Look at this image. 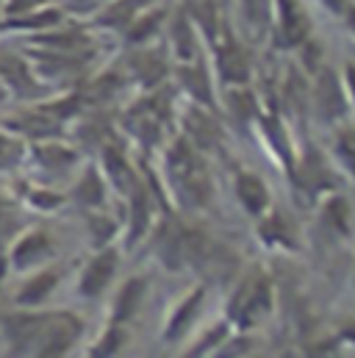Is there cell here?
I'll use <instances>...</instances> for the list:
<instances>
[{
  "label": "cell",
  "mask_w": 355,
  "mask_h": 358,
  "mask_svg": "<svg viewBox=\"0 0 355 358\" xmlns=\"http://www.w3.org/2000/svg\"><path fill=\"white\" fill-rule=\"evenodd\" d=\"M59 314H50V311H39V308H14L11 314H3L0 317V334L8 345V350L20 353L25 358L34 345L56 325Z\"/></svg>",
  "instance_id": "obj_1"
},
{
  "label": "cell",
  "mask_w": 355,
  "mask_h": 358,
  "mask_svg": "<svg viewBox=\"0 0 355 358\" xmlns=\"http://www.w3.org/2000/svg\"><path fill=\"white\" fill-rule=\"evenodd\" d=\"M53 256H56V245L45 228H25L6 245L8 272H17V275H25V272H34V269L50 264Z\"/></svg>",
  "instance_id": "obj_2"
},
{
  "label": "cell",
  "mask_w": 355,
  "mask_h": 358,
  "mask_svg": "<svg viewBox=\"0 0 355 358\" xmlns=\"http://www.w3.org/2000/svg\"><path fill=\"white\" fill-rule=\"evenodd\" d=\"M81 336V322L73 314H59L56 325L34 345V350L25 358H67L70 348L75 345V339Z\"/></svg>",
  "instance_id": "obj_3"
},
{
  "label": "cell",
  "mask_w": 355,
  "mask_h": 358,
  "mask_svg": "<svg viewBox=\"0 0 355 358\" xmlns=\"http://www.w3.org/2000/svg\"><path fill=\"white\" fill-rule=\"evenodd\" d=\"M28 278L20 283V289L14 292V306L17 308H42L50 294L56 292L59 280H61V272L50 264L34 269V272H25Z\"/></svg>",
  "instance_id": "obj_4"
},
{
  "label": "cell",
  "mask_w": 355,
  "mask_h": 358,
  "mask_svg": "<svg viewBox=\"0 0 355 358\" xmlns=\"http://www.w3.org/2000/svg\"><path fill=\"white\" fill-rule=\"evenodd\" d=\"M266 308H269V283L261 280V278H256V280H250L247 286H242L239 294L233 297V303H231V317H233L236 322H242V325H250V322H256L261 314H266Z\"/></svg>",
  "instance_id": "obj_5"
},
{
  "label": "cell",
  "mask_w": 355,
  "mask_h": 358,
  "mask_svg": "<svg viewBox=\"0 0 355 358\" xmlns=\"http://www.w3.org/2000/svg\"><path fill=\"white\" fill-rule=\"evenodd\" d=\"M117 272V253L114 250H100L97 256H92L84 272H81V280H78V292L81 297H97L106 292V286L111 283Z\"/></svg>",
  "instance_id": "obj_6"
},
{
  "label": "cell",
  "mask_w": 355,
  "mask_h": 358,
  "mask_svg": "<svg viewBox=\"0 0 355 358\" xmlns=\"http://www.w3.org/2000/svg\"><path fill=\"white\" fill-rule=\"evenodd\" d=\"M17 203H25L28 208L39 211V214H50L59 211L64 206V194H59L56 189L36 183V180H20L17 183Z\"/></svg>",
  "instance_id": "obj_7"
},
{
  "label": "cell",
  "mask_w": 355,
  "mask_h": 358,
  "mask_svg": "<svg viewBox=\"0 0 355 358\" xmlns=\"http://www.w3.org/2000/svg\"><path fill=\"white\" fill-rule=\"evenodd\" d=\"M150 0H111L103 11L94 14V25L100 28H128L145 8Z\"/></svg>",
  "instance_id": "obj_8"
},
{
  "label": "cell",
  "mask_w": 355,
  "mask_h": 358,
  "mask_svg": "<svg viewBox=\"0 0 355 358\" xmlns=\"http://www.w3.org/2000/svg\"><path fill=\"white\" fill-rule=\"evenodd\" d=\"M280 6V28H283V39L289 45H300L308 36V17L300 6V0H277Z\"/></svg>",
  "instance_id": "obj_9"
},
{
  "label": "cell",
  "mask_w": 355,
  "mask_h": 358,
  "mask_svg": "<svg viewBox=\"0 0 355 358\" xmlns=\"http://www.w3.org/2000/svg\"><path fill=\"white\" fill-rule=\"evenodd\" d=\"M142 297H145V280H142V278H131V280L119 289V294H117V300H114V314H111V320H114L117 325L128 322V320L139 311Z\"/></svg>",
  "instance_id": "obj_10"
},
{
  "label": "cell",
  "mask_w": 355,
  "mask_h": 358,
  "mask_svg": "<svg viewBox=\"0 0 355 358\" xmlns=\"http://www.w3.org/2000/svg\"><path fill=\"white\" fill-rule=\"evenodd\" d=\"M73 197H75L81 206H87V208L103 206V200H106V180H103V176H100L94 167H89L87 173L78 178V183H75Z\"/></svg>",
  "instance_id": "obj_11"
},
{
  "label": "cell",
  "mask_w": 355,
  "mask_h": 358,
  "mask_svg": "<svg viewBox=\"0 0 355 358\" xmlns=\"http://www.w3.org/2000/svg\"><path fill=\"white\" fill-rule=\"evenodd\" d=\"M219 73L231 84H245L250 76V62H247L245 50H239L236 45H225L219 53Z\"/></svg>",
  "instance_id": "obj_12"
},
{
  "label": "cell",
  "mask_w": 355,
  "mask_h": 358,
  "mask_svg": "<svg viewBox=\"0 0 355 358\" xmlns=\"http://www.w3.org/2000/svg\"><path fill=\"white\" fill-rule=\"evenodd\" d=\"M317 97H319V108H322V114H325L328 120H333V117H339V114L345 111V97H342V90H339V81H336L331 73H325V76L319 78Z\"/></svg>",
  "instance_id": "obj_13"
},
{
  "label": "cell",
  "mask_w": 355,
  "mask_h": 358,
  "mask_svg": "<svg viewBox=\"0 0 355 358\" xmlns=\"http://www.w3.org/2000/svg\"><path fill=\"white\" fill-rule=\"evenodd\" d=\"M236 192H239V200L245 203V208L247 211H253V214H259V211H264L266 206V186L261 183V178H256V176H239L236 180Z\"/></svg>",
  "instance_id": "obj_14"
},
{
  "label": "cell",
  "mask_w": 355,
  "mask_h": 358,
  "mask_svg": "<svg viewBox=\"0 0 355 358\" xmlns=\"http://www.w3.org/2000/svg\"><path fill=\"white\" fill-rule=\"evenodd\" d=\"M25 139H20L11 131H0V173L3 170H14L22 164L25 159Z\"/></svg>",
  "instance_id": "obj_15"
},
{
  "label": "cell",
  "mask_w": 355,
  "mask_h": 358,
  "mask_svg": "<svg viewBox=\"0 0 355 358\" xmlns=\"http://www.w3.org/2000/svg\"><path fill=\"white\" fill-rule=\"evenodd\" d=\"M200 303H203V292H194V294H189V297L183 300V306L178 308V314L173 317V320H170V328H167V339H175V336H180V334L189 328V322L194 320V314H197Z\"/></svg>",
  "instance_id": "obj_16"
},
{
  "label": "cell",
  "mask_w": 355,
  "mask_h": 358,
  "mask_svg": "<svg viewBox=\"0 0 355 358\" xmlns=\"http://www.w3.org/2000/svg\"><path fill=\"white\" fill-rule=\"evenodd\" d=\"M173 45H175V53L183 62H189L194 56V28H191L186 14H180L173 22Z\"/></svg>",
  "instance_id": "obj_17"
},
{
  "label": "cell",
  "mask_w": 355,
  "mask_h": 358,
  "mask_svg": "<svg viewBox=\"0 0 355 358\" xmlns=\"http://www.w3.org/2000/svg\"><path fill=\"white\" fill-rule=\"evenodd\" d=\"M164 20V11L159 8V11H147V14H139L125 31H128V42H147L153 34H156V28H159V22Z\"/></svg>",
  "instance_id": "obj_18"
},
{
  "label": "cell",
  "mask_w": 355,
  "mask_h": 358,
  "mask_svg": "<svg viewBox=\"0 0 355 358\" xmlns=\"http://www.w3.org/2000/svg\"><path fill=\"white\" fill-rule=\"evenodd\" d=\"M147 220H150L147 197H145L142 189H136L133 197H131V242H136L147 231Z\"/></svg>",
  "instance_id": "obj_19"
},
{
  "label": "cell",
  "mask_w": 355,
  "mask_h": 358,
  "mask_svg": "<svg viewBox=\"0 0 355 358\" xmlns=\"http://www.w3.org/2000/svg\"><path fill=\"white\" fill-rule=\"evenodd\" d=\"M122 345H125V331L114 322V325L97 339V345L92 348V358H114L119 353Z\"/></svg>",
  "instance_id": "obj_20"
},
{
  "label": "cell",
  "mask_w": 355,
  "mask_h": 358,
  "mask_svg": "<svg viewBox=\"0 0 355 358\" xmlns=\"http://www.w3.org/2000/svg\"><path fill=\"white\" fill-rule=\"evenodd\" d=\"M183 84L189 87V92H191L194 97H200L203 103H208V100H211V94H208V81H205V76H203V70H200V67L186 70V73H183Z\"/></svg>",
  "instance_id": "obj_21"
},
{
  "label": "cell",
  "mask_w": 355,
  "mask_h": 358,
  "mask_svg": "<svg viewBox=\"0 0 355 358\" xmlns=\"http://www.w3.org/2000/svg\"><path fill=\"white\" fill-rule=\"evenodd\" d=\"M328 220H331V225H336L342 234L347 231V220H350V214H347V203H345L342 197H333V200L328 203Z\"/></svg>",
  "instance_id": "obj_22"
},
{
  "label": "cell",
  "mask_w": 355,
  "mask_h": 358,
  "mask_svg": "<svg viewBox=\"0 0 355 358\" xmlns=\"http://www.w3.org/2000/svg\"><path fill=\"white\" fill-rule=\"evenodd\" d=\"M106 167H108L111 178L117 180V186H128V167H125V162H122V156L117 150L106 153Z\"/></svg>",
  "instance_id": "obj_23"
},
{
  "label": "cell",
  "mask_w": 355,
  "mask_h": 358,
  "mask_svg": "<svg viewBox=\"0 0 355 358\" xmlns=\"http://www.w3.org/2000/svg\"><path fill=\"white\" fill-rule=\"evenodd\" d=\"M339 156L345 159V164L350 167V173L355 176V134H342V139H339Z\"/></svg>",
  "instance_id": "obj_24"
},
{
  "label": "cell",
  "mask_w": 355,
  "mask_h": 358,
  "mask_svg": "<svg viewBox=\"0 0 355 358\" xmlns=\"http://www.w3.org/2000/svg\"><path fill=\"white\" fill-rule=\"evenodd\" d=\"M245 8H247V17H250L259 28L266 22V8H269L266 0H245Z\"/></svg>",
  "instance_id": "obj_25"
},
{
  "label": "cell",
  "mask_w": 355,
  "mask_h": 358,
  "mask_svg": "<svg viewBox=\"0 0 355 358\" xmlns=\"http://www.w3.org/2000/svg\"><path fill=\"white\" fill-rule=\"evenodd\" d=\"M222 339H225V328H211V331H208V336H205V339H203V342H200V345L191 350V356H189V358L203 356L208 348H214V345H217V342H222Z\"/></svg>",
  "instance_id": "obj_26"
},
{
  "label": "cell",
  "mask_w": 355,
  "mask_h": 358,
  "mask_svg": "<svg viewBox=\"0 0 355 358\" xmlns=\"http://www.w3.org/2000/svg\"><path fill=\"white\" fill-rule=\"evenodd\" d=\"M231 103H233V108H236V114H239V117L253 114V97H250L247 92H236V94L231 97Z\"/></svg>",
  "instance_id": "obj_27"
},
{
  "label": "cell",
  "mask_w": 355,
  "mask_h": 358,
  "mask_svg": "<svg viewBox=\"0 0 355 358\" xmlns=\"http://www.w3.org/2000/svg\"><path fill=\"white\" fill-rule=\"evenodd\" d=\"M242 350H247V342L245 339H239V342H233V345H228L225 350H222V356L219 358H236Z\"/></svg>",
  "instance_id": "obj_28"
},
{
  "label": "cell",
  "mask_w": 355,
  "mask_h": 358,
  "mask_svg": "<svg viewBox=\"0 0 355 358\" xmlns=\"http://www.w3.org/2000/svg\"><path fill=\"white\" fill-rule=\"evenodd\" d=\"M331 11H336V14H345V8H347V0H322Z\"/></svg>",
  "instance_id": "obj_29"
},
{
  "label": "cell",
  "mask_w": 355,
  "mask_h": 358,
  "mask_svg": "<svg viewBox=\"0 0 355 358\" xmlns=\"http://www.w3.org/2000/svg\"><path fill=\"white\" fill-rule=\"evenodd\" d=\"M345 14H347V25H350V31L355 34V6H347Z\"/></svg>",
  "instance_id": "obj_30"
},
{
  "label": "cell",
  "mask_w": 355,
  "mask_h": 358,
  "mask_svg": "<svg viewBox=\"0 0 355 358\" xmlns=\"http://www.w3.org/2000/svg\"><path fill=\"white\" fill-rule=\"evenodd\" d=\"M67 6H78V8H84V6H97L100 0H64Z\"/></svg>",
  "instance_id": "obj_31"
},
{
  "label": "cell",
  "mask_w": 355,
  "mask_h": 358,
  "mask_svg": "<svg viewBox=\"0 0 355 358\" xmlns=\"http://www.w3.org/2000/svg\"><path fill=\"white\" fill-rule=\"evenodd\" d=\"M347 84H350V90H353V97H355V67H353V64L347 67Z\"/></svg>",
  "instance_id": "obj_32"
},
{
  "label": "cell",
  "mask_w": 355,
  "mask_h": 358,
  "mask_svg": "<svg viewBox=\"0 0 355 358\" xmlns=\"http://www.w3.org/2000/svg\"><path fill=\"white\" fill-rule=\"evenodd\" d=\"M3 8H6V0H0V14H3Z\"/></svg>",
  "instance_id": "obj_33"
}]
</instances>
